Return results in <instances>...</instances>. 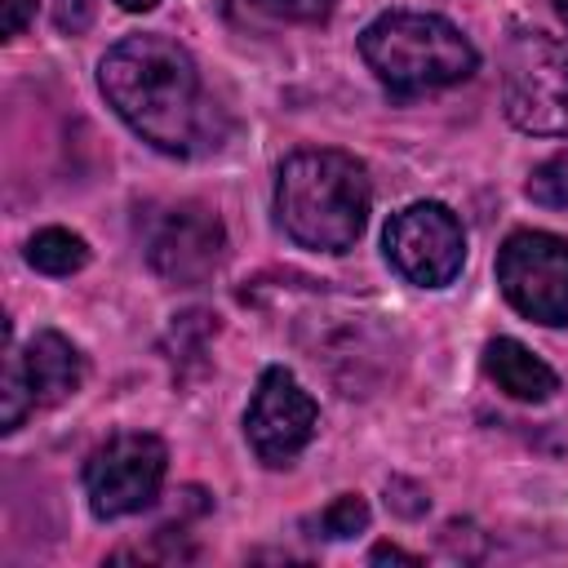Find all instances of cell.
Listing matches in <instances>:
<instances>
[{
  "instance_id": "cell-1",
  "label": "cell",
  "mask_w": 568,
  "mask_h": 568,
  "mask_svg": "<svg viewBox=\"0 0 568 568\" xmlns=\"http://www.w3.org/2000/svg\"><path fill=\"white\" fill-rule=\"evenodd\" d=\"M98 84L115 115L164 155H200L222 138V115L209 102L191 53L169 36L120 40L102 58Z\"/></svg>"
},
{
  "instance_id": "cell-2",
  "label": "cell",
  "mask_w": 568,
  "mask_h": 568,
  "mask_svg": "<svg viewBox=\"0 0 568 568\" xmlns=\"http://www.w3.org/2000/svg\"><path fill=\"white\" fill-rule=\"evenodd\" d=\"M368 173L346 151H293L280 164L275 213L302 248L346 253L368 222Z\"/></svg>"
},
{
  "instance_id": "cell-3",
  "label": "cell",
  "mask_w": 568,
  "mask_h": 568,
  "mask_svg": "<svg viewBox=\"0 0 568 568\" xmlns=\"http://www.w3.org/2000/svg\"><path fill=\"white\" fill-rule=\"evenodd\" d=\"M359 53L368 62V71L395 93V98H413V93H430V89H448L475 75V44L435 13H382L364 27L359 36Z\"/></svg>"
},
{
  "instance_id": "cell-4",
  "label": "cell",
  "mask_w": 568,
  "mask_h": 568,
  "mask_svg": "<svg viewBox=\"0 0 568 568\" xmlns=\"http://www.w3.org/2000/svg\"><path fill=\"white\" fill-rule=\"evenodd\" d=\"M164 470H169V453L155 435H142V430L111 435L84 462L89 510L98 519H120V515L146 510L160 497Z\"/></svg>"
},
{
  "instance_id": "cell-5",
  "label": "cell",
  "mask_w": 568,
  "mask_h": 568,
  "mask_svg": "<svg viewBox=\"0 0 568 568\" xmlns=\"http://www.w3.org/2000/svg\"><path fill=\"white\" fill-rule=\"evenodd\" d=\"M506 115L528 133H568V49L541 31L506 49Z\"/></svg>"
},
{
  "instance_id": "cell-6",
  "label": "cell",
  "mask_w": 568,
  "mask_h": 568,
  "mask_svg": "<svg viewBox=\"0 0 568 568\" xmlns=\"http://www.w3.org/2000/svg\"><path fill=\"white\" fill-rule=\"evenodd\" d=\"M506 302L537 324H568V240L550 231H515L497 253Z\"/></svg>"
},
{
  "instance_id": "cell-7",
  "label": "cell",
  "mask_w": 568,
  "mask_h": 568,
  "mask_svg": "<svg viewBox=\"0 0 568 568\" xmlns=\"http://www.w3.org/2000/svg\"><path fill=\"white\" fill-rule=\"evenodd\" d=\"M386 262L408 280V284H422V288H444L453 284V275L462 271L466 262V235H462V222L435 204V200H417L408 209H399L390 222H386Z\"/></svg>"
},
{
  "instance_id": "cell-8",
  "label": "cell",
  "mask_w": 568,
  "mask_h": 568,
  "mask_svg": "<svg viewBox=\"0 0 568 568\" xmlns=\"http://www.w3.org/2000/svg\"><path fill=\"white\" fill-rule=\"evenodd\" d=\"M315 422H320V408L297 386V377L288 368H266L248 399V413H244V435H248L257 462H266V466L293 462L311 444Z\"/></svg>"
},
{
  "instance_id": "cell-9",
  "label": "cell",
  "mask_w": 568,
  "mask_h": 568,
  "mask_svg": "<svg viewBox=\"0 0 568 568\" xmlns=\"http://www.w3.org/2000/svg\"><path fill=\"white\" fill-rule=\"evenodd\" d=\"M226 248V231L213 209L204 204H178L160 217L146 244V262L169 284H204Z\"/></svg>"
},
{
  "instance_id": "cell-10",
  "label": "cell",
  "mask_w": 568,
  "mask_h": 568,
  "mask_svg": "<svg viewBox=\"0 0 568 568\" xmlns=\"http://www.w3.org/2000/svg\"><path fill=\"white\" fill-rule=\"evenodd\" d=\"M18 364H22V382L36 408H53L71 399L84 382V355L62 333H36L27 351H18Z\"/></svg>"
},
{
  "instance_id": "cell-11",
  "label": "cell",
  "mask_w": 568,
  "mask_h": 568,
  "mask_svg": "<svg viewBox=\"0 0 568 568\" xmlns=\"http://www.w3.org/2000/svg\"><path fill=\"white\" fill-rule=\"evenodd\" d=\"M484 373L510 395V399H524V404H541L559 390V377L546 359H537L524 342L515 337H493L484 346Z\"/></svg>"
},
{
  "instance_id": "cell-12",
  "label": "cell",
  "mask_w": 568,
  "mask_h": 568,
  "mask_svg": "<svg viewBox=\"0 0 568 568\" xmlns=\"http://www.w3.org/2000/svg\"><path fill=\"white\" fill-rule=\"evenodd\" d=\"M27 262L44 275H75L84 262H89V244L75 235V231H62V226H44L31 235L27 244Z\"/></svg>"
},
{
  "instance_id": "cell-13",
  "label": "cell",
  "mask_w": 568,
  "mask_h": 568,
  "mask_svg": "<svg viewBox=\"0 0 568 568\" xmlns=\"http://www.w3.org/2000/svg\"><path fill=\"white\" fill-rule=\"evenodd\" d=\"M315 524H320V532L328 541H346V537H355V532L368 528V501L359 493H342V497H333L324 506V515Z\"/></svg>"
},
{
  "instance_id": "cell-14",
  "label": "cell",
  "mask_w": 568,
  "mask_h": 568,
  "mask_svg": "<svg viewBox=\"0 0 568 568\" xmlns=\"http://www.w3.org/2000/svg\"><path fill=\"white\" fill-rule=\"evenodd\" d=\"M528 195L546 209H568V146L555 151L550 160H541L528 178Z\"/></svg>"
},
{
  "instance_id": "cell-15",
  "label": "cell",
  "mask_w": 568,
  "mask_h": 568,
  "mask_svg": "<svg viewBox=\"0 0 568 568\" xmlns=\"http://www.w3.org/2000/svg\"><path fill=\"white\" fill-rule=\"evenodd\" d=\"M31 404V390L22 382V364H18V346H13V333H9V351H4V430H18L22 417H27Z\"/></svg>"
},
{
  "instance_id": "cell-16",
  "label": "cell",
  "mask_w": 568,
  "mask_h": 568,
  "mask_svg": "<svg viewBox=\"0 0 568 568\" xmlns=\"http://www.w3.org/2000/svg\"><path fill=\"white\" fill-rule=\"evenodd\" d=\"M253 4L275 18H293V22H324L333 13V0H253Z\"/></svg>"
},
{
  "instance_id": "cell-17",
  "label": "cell",
  "mask_w": 568,
  "mask_h": 568,
  "mask_svg": "<svg viewBox=\"0 0 568 568\" xmlns=\"http://www.w3.org/2000/svg\"><path fill=\"white\" fill-rule=\"evenodd\" d=\"M89 18H93V0H58V27L62 31H84L89 27Z\"/></svg>"
},
{
  "instance_id": "cell-18",
  "label": "cell",
  "mask_w": 568,
  "mask_h": 568,
  "mask_svg": "<svg viewBox=\"0 0 568 568\" xmlns=\"http://www.w3.org/2000/svg\"><path fill=\"white\" fill-rule=\"evenodd\" d=\"M0 4H4V36H18L36 13V0H0Z\"/></svg>"
},
{
  "instance_id": "cell-19",
  "label": "cell",
  "mask_w": 568,
  "mask_h": 568,
  "mask_svg": "<svg viewBox=\"0 0 568 568\" xmlns=\"http://www.w3.org/2000/svg\"><path fill=\"white\" fill-rule=\"evenodd\" d=\"M386 559H390V564H422L417 555H404L399 546H377V550H373V564H386Z\"/></svg>"
},
{
  "instance_id": "cell-20",
  "label": "cell",
  "mask_w": 568,
  "mask_h": 568,
  "mask_svg": "<svg viewBox=\"0 0 568 568\" xmlns=\"http://www.w3.org/2000/svg\"><path fill=\"white\" fill-rule=\"evenodd\" d=\"M120 9H129V13H142V9H155V0H115Z\"/></svg>"
},
{
  "instance_id": "cell-21",
  "label": "cell",
  "mask_w": 568,
  "mask_h": 568,
  "mask_svg": "<svg viewBox=\"0 0 568 568\" xmlns=\"http://www.w3.org/2000/svg\"><path fill=\"white\" fill-rule=\"evenodd\" d=\"M555 13H559V18L568 22V0H555Z\"/></svg>"
}]
</instances>
